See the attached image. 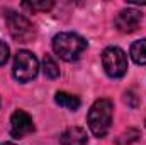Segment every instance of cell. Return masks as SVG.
I'll return each mask as SVG.
<instances>
[{
    "label": "cell",
    "instance_id": "cell-1",
    "mask_svg": "<svg viewBox=\"0 0 146 145\" xmlns=\"http://www.w3.org/2000/svg\"><path fill=\"white\" fill-rule=\"evenodd\" d=\"M112 103L109 99H97L92 108L88 109L87 114V123L94 137L104 138L110 130L112 123Z\"/></svg>",
    "mask_w": 146,
    "mask_h": 145
},
{
    "label": "cell",
    "instance_id": "cell-2",
    "mask_svg": "<svg viewBox=\"0 0 146 145\" xmlns=\"http://www.w3.org/2000/svg\"><path fill=\"white\" fill-rule=\"evenodd\" d=\"M87 50V41L75 33H60L53 38V51L65 62H75Z\"/></svg>",
    "mask_w": 146,
    "mask_h": 145
},
{
    "label": "cell",
    "instance_id": "cell-3",
    "mask_svg": "<svg viewBox=\"0 0 146 145\" xmlns=\"http://www.w3.org/2000/svg\"><path fill=\"white\" fill-rule=\"evenodd\" d=\"M39 72V62L37 58L27 50H21L15 58H14V67L12 73L15 77V80L19 82H31L33 79H36Z\"/></svg>",
    "mask_w": 146,
    "mask_h": 145
},
{
    "label": "cell",
    "instance_id": "cell-4",
    "mask_svg": "<svg viewBox=\"0 0 146 145\" xmlns=\"http://www.w3.org/2000/svg\"><path fill=\"white\" fill-rule=\"evenodd\" d=\"M102 67L112 79H121L127 72V56L124 50L117 46H109L102 53Z\"/></svg>",
    "mask_w": 146,
    "mask_h": 145
},
{
    "label": "cell",
    "instance_id": "cell-5",
    "mask_svg": "<svg viewBox=\"0 0 146 145\" xmlns=\"http://www.w3.org/2000/svg\"><path fill=\"white\" fill-rule=\"evenodd\" d=\"M7 24L10 36L19 43H29L36 38V29L33 22L17 12H7Z\"/></svg>",
    "mask_w": 146,
    "mask_h": 145
},
{
    "label": "cell",
    "instance_id": "cell-6",
    "mask_svg": "<svg viewBox=\"0 0 146 145\" xmlns=\"http://www.w3.org/2000/svg\"><path fill=\"white\" fill-rule=\"evenodd\" d=\"M34 132V121L33 118L24 111L17 109L10 116V137L14 138H26Z\"/></svg>",
    "mask_w": 146,
    "mask_h": 145
},
{
    "label": "cell",
    "instance_id": "cell-7",
    "mask_svg": "<svg viewBox=\"0 0 146 145\" xmlns=\"http://www.w3.org/2000/svg\"><path fill=\"white\" fill-rule=\"evenodd\" d=\"M141 19H143V15H141L139 10H136V9H124V10H121L115 15L114 26L117 28V31H121L124 34H129V33H134L139 28Z\"/></svg>",
    "mask_w": 146,
    "mask_h": 145
},
{
    "label": "cell",
    "instance_id": "cell-8",
    "mask_svg": "<svg viewBox=\"0 0 146 145\" xmlns=\"http://www.w3.org/2000/svg\"><path fill=\"white\" fill-rule=\"evenodd\" d=\"M60 144L61 145H87L88 137L87 132L80 126H70L60 135Z\"/></svg>",
    "mask_w": 146,
    "mask_h": 145
},
{
    "label": "cell",
    "instance_id": "cell-9",
    "mask_svg": "<svg viewBox=\"0 0 146 145\" xmlns=\"http://www.w3.org/2000/svg\"><path fill=\"white\" fill-rule=\"evenodd\" d=\"M54 101H56L58 106H61V108H65V109H70V111H76V109L80 108V99L76 96L70 94V92H63V91L56 92Z\"/></svg>",
    "mask_w": 146,
    "mask_h": 145
},
{
    "label": "cell",
    "instance_id": "cell-10",
    "mask_svg": "<svg viewBox=\"0 0 146 145\" xmlns=\"http://www.w3.org/2000/svg\"><path fill=\"white\" fill-rule=\"evenodd\" d=\"M129 55H131V58H133L134 63H138V65H146V38L131 44Z\"/></svg>",
    "mask_w": 146,
    "mask_h": 145
},
{
    "label": "cell",
    "instance_id": "cell-11",
    "mask_svg": "<svg viewBox=\"0 0 146 145\" xmlns=\"http://www.w3.org/2000/svg\"><path fill=\"white\" fill-rule=\"evenodd\" d=\"M42 70H44V75L49 77V79H58L60 77V68L49 55H44V58H42Z\"/></svg>",
    "mask_w": 146,
    "mask_h": 145
},
{
    "label": "cell",
    "instance_id": "cell-12",
    "mask_svg": "<svg viewBox=\"0 0 146 145\" xmlns=\"http://www.w3.org/2000/svg\"><path fill=\"white\" fill-rule=\"evenodd\" d=\"M54 3L51 2V0H42V2H24L22 3V7H26V9H31V10H41V12H46V10H49L51 7H53Z\"/></svg>",
    "mask_w": 146,
    "mask_h": 145
},
{
    "label": "cell",
    "instance_id": "cell-13",
    "mask_svg": "<svg viewBox=\"0 0 146 145\" xmlns=\"http://www.w3.org/2000/svg\"><path fill=\"white\" fill-rule=\"evenodd\" d=\"M119 138H126V142L122 145H131L133 142H136L138 138H139V133H138V130H134V128H131V130H127L126 133H122Z\"/></svg>",
    "mask_w": 146,
    "mask_h": 145
},
{
    "label": "cell",
    "instance_id": "cell-14",
    "mask_svg": "<svg viewBox=\"0 0 146 145\" xmlns=\"http://www.w3.org/2000/svg\"><path fill=\"white\" fill-rule=\"evenodd\" d=\"M9 55H10V50L7 46V43L0 41V65H5L9 62Z\"/></svg>",
    "mask_w": 146,
    "mask_h": 145
},
{
    "label": "cell",
    "instance_id": "cell-15",
    "mask_svg": "<svg viewBox=\"0 0 146 145\" xmlns=\"http://www.w3.org/2000/svg\"><path fill=\"white\" fill-rule=\"evenodd\" d=\"M0 145H15V144H12V142H3V144H0Z\"/></svg>",
    "mask_w": 146,
    "mask_h": 145
}]
</instances>
